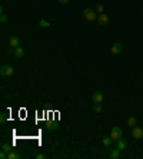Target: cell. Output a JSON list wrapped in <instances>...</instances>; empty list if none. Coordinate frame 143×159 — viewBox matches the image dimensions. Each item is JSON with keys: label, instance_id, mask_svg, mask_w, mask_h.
Here are the masks:
<instances>
[{"label": "cell", "instance_id": "obj_7", "mask_svg": "<svg viewBox=\"0 0 143 159\" xmlns=\"http://www.w3.org/2000/svg\"><path fill=\"white\" fill-rule=\"evenodd\" d=\"M98 23H99V25H102V26H106V25L109 23V16H107V14H104V13L99 14V16H98Z\"/></svg>", "mask_w": 143, "mask_h": 159}, {"label": "cell", "instance_id": "obj_11", "mask_svg": "<svg viewBox=\"0 0 143 159\" xmlns=\"http://www.w3.org/2000/svg\"><path fill=\"white\" fill-rule=\"evenodd\" d=\"M119 155H120V149L116 148V149H112V151H110L109 158H110V159H117V158H119Z\"/></svg>", "mask_w": 143, "mask_h": 159}, {"label": "cell", "instance_id": "obj_1", "mask_svg": "<svg viewBox=\"0 0 143 159\" xmlns=\"http://www.w3.org/2000/svg\"><path fill=\"white\" fill-rule=\"evenodd\" d=\"M83 16H85V19L89 20V22L98 20V12H96L95 9H90V7H86L85 10H83Z\"/></svg>", "mask_w": 143, "mask_h": 159}, {"label": "cell", "instance_id": "obj_3", "mask_svg": "<svg viewBox=\"0 0 143 159\" xmlns=\"http://www.w3.org/2000/svg\"><path fill=\"white\" fill-rule=\"evenodd\" d=\"M110 136H112V139L117 142V140L122 138V129H120L119 126H113V128H112V132H110Z\"/></svg>", "mask_w": 143, "mask_h": 159}, {"label": "cell", "instance_id": "obj_16", "mask_svg": "<svg viewBox=\"0 0 143 159\" xmlns=\"http://www.w3.org/2000/svg\"><path fill=\"white\" fill-rule=\"evenodd\" d=\"M57 128H59L57 122H49V123H47V129H49V131H56Z\"/></svg>", "mask_w": 143, "mask_h": 159}, {"label": "cell", "instance_id": "obj_18", "mask_svg": "<svg viewBox=\"0 0 143 159\" xmlns=\"http://www.w3.org/2000/svg\"><path fill=\"white\" fill-rule=\"evenodd\" d=\"M96 12H98L99 14H102L104 12V6L102 3H98V4H96Z\"/></svg>", "mask_w": 143, "mask_h": 159}, {"label": "cell", "instance_id": "obj_13", "mask_svg": "<svg viewBox=\"0 0 143 159\" xmlns=\"http://www.w3.org/2000/svg\"><path fill=\"white\" fill-rule=\"evenodd\" d=\"M103 146H106V148H110L112 143H113V139H112V136H106V138H103Z\"/></svg>", "mask_w": 143, "mask_h": 159}, {"label": "cell", "instance_id": "obj_2", "mask_svg": "<svg viewBox=\"0 0 143 159\" xmlns=\"http://www.w3.org/2000/svg\"><path fill=\"white\" fill-rule=\"evenodd\" d=\"M14 73V69L12 65H4V66H1L0 69V75L1 76H12Z\"/></svg>", "mask_w": 143, "mask_h": 159}, {"label": "cell", "instance_id": "obj_6", "mask_svg": "<svg viewBox=\"0 0 143 159\" xmlns=\"http://www.w3.org/2000/svg\"><path fill=\"white\" fill-rule=\"evenodd\" d=\"M122 52H123V45L120 42H117L112 46V54H120Z\"/></svg>", "mask_w": 143, "mask_h": 159}, {"label": "cell", "instance_id": "obj_22", "mask_svg": "<svg viewBox=\"0 0 143 159\" xmlns=\"http://www.w3.org/2000/svg\"><path fill=\"white\" fill-rule=\"evenodd\" d=\"M59 3H60V4H67L69 0H59Z\"/></svg>", "mask_w": 143, "mask_h": 159}, {"label": "cell", "instance_id": "obj_4", "mask_svg": "<svg viewBox=\"0 0 143 159\" xmlns=\"http://www.w3.org/2000/svg\"><path fill=\"white\" fill-rule=\"evenodd\" d=\"M132 136L135 138V139H142L143 138V128L140 126H135V128H132Z\"/></svg>", "mask_w": 143, "mask_h": 159}, {"label": "cell", "instance_id": "obj_20", "mask_svg": "<svg viewBox=\"0 0 143 159\" xmlns=\"http://www.w3.org/2000/svg\"><path fill=\"white\" fill-rule=\"evenodd\" d=\"M6 120H7V113L1 112V113H0V122L3 123V122H6Z\"/></svg>", "mask_w": 143, "mask_h": 159}, {"label": "cell", "instance_id": "obj_23", "mask_svg": "<svg viewBox=\"0 0 143 159\" xmlns=\"http://www.w3.org/2000/svg\"><path fill=\"white\" fill-rule=\"evenodd\" d=\"M36 159H45V155H43V153H39V155L36 156Z\"/></svg>", "mask_w": 143, "mask_h": 159}, {"label": "cell", "instance_id": "obj_14", "mask_svg": "<svg viewBox=\"0 0 143 159\" xmlns=\"http://www.w3.org/2000/svg\"><path fill=\"white\" fill-rule=\"evenodd\" d=\"M127 125H129L130 128H135V126L137 125V119L135 116H130L129 119H127Z\"/></svg>", "mask_w": 143, "mask_h": 159}, {"label": "cell", "instance_id": "obj_8", "mask_svg": "<svg viewBox=\"0 0 143 159\" xmlns=\"http://www.w3.org/2000/svg\"><path fill=\"white\" fill-rule=\"evenodd\" d=\"M92 99H93L95 103H102L103 99H104V96H103V93L102 92H95L93 93V96H92Z\"/></svg>", "mask_w": 143, "mask_h": 159}, {"label": "cell", "instance_id": "obj_15", "mask_svg": "<svg viewBox=\"0 0 143 159\" xmlns=\"http://www.w3.org/2000/svg\"><path fill=\"white\" fill-rule=\"evenodd\" d=\"M7 159H20V153L12 151V152L7 153Z\"/></svg>", "mask_w": 143, "mask_h": 159}, {"label": "cell", "instance_id": "obj_17", "mask_svg": "<svg viewBox=\"0 0 143 159\" xmlns=\"http://www.w3.org/2000/svg\"><path fill=\"white\" fill-rule=\"evenodd\" d=\"M102 109H103V107H102V103H95V105H93V110L96 113H100Z\"/></svg>", "mask_w": 143, "mask_h": 159}, {"label": "cell", "instance_id": "obj_21", "mask_svg": "<svg viewBox=\"0 0 143 159\" xmlns=\"http://www.w3.org/2000/svg\"><path fill=\"white\" fill-rule=\"evenodd\" d=\"M0 22H1V25H4V23L7 22V16H6L4 13L1 14V17H0Z\"/></svg>", "mask_w": 143, "mask_h": 159}, {"label": "cell", "instance_id": "obj_9", "mask_svg": "<svg viewBox=\"0 0 143 159\" xmlns=\"http://www.w3.org/2000/svg\"><path fill=\"white\" fill-rule=\"evenodd\" d=\"M14 56H16L17 59H22V57H25V49H23L22 46L16 47V49H14Z\"/></svg>", "mask_w": 143, "mask_h": 159}, {"label": "cell", "instance_id": "obj_10", "mask_svg": "<svg viewBox=\"0 0 143 159\" xmlns=\"http://www.w3.org/2000/svg\"><path fill=\"white\" fill-rule=\"evenodd\" d=\"M116 148H119L120 151H123V149H126V148H127V142H126L123 138H120V139L117 140V146H116Z\"/></svg>", "mask_w": 143, "mask_h": 159}, {"label": "cell", "instance_id": "obj_12", "mask_svg": "<svg viewBox=\"0 0 143 159\" xmlns=\"http://www.w3.org/2000/svg\"><path fill=\"white\" fill-rule=\"evenodd\" d=\"M13 146H12V143H7V142H3V145H1V151H4V152H12L13 149H12Z\"/></svg>", "mask_w": 143, "mask_h": 159}, {"label": "cell", "instance_id": "obj_19", "mask_svg": "<svg viewBox=\"0 0 143 159\" xmlns=\"http://www.w3.org/2000/svg\"><path fill=\"white\" fill-rule=\"evenodd\" d=\"M39 25H40V27H45V29H46V27H49V26H50V23H49L47 20H45V19H42V20H40V22H39Z\"/></svg>", "mask_w": 143, "mask_h": 159}, {"label": "cell", "instance_id": "obj_5", "mask_svg": "<svg viewBox=\"0 0 143 159\" xmlns=\"http://www.w3.org/2000/svg\"><path fill=\"white\" fill-rule=\"evenodd\" d=\"M20 46V37H17V36H12L10 37V40H9V49H16V47Z\"/></svg>", "mask_w": 143, "mask_h": 159}]
</instances>
